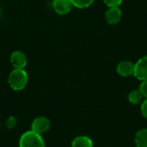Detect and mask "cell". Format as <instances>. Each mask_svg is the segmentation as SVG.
<instances>
[{
	"label": "cell",
	"mask_w": 147,
	"mask_h": 147,
	"mask_svg": "<svg viewBox=\"0 0 147 147\" xmlns=\"http://www.w3.org/2000/svg\"><path fill=\"white\" fill-rule=\"evenodd\" d=\"M140 93L142 94L143 96H145L147 99V79L146 80H144L141 84L140 85Z\"/></svg>",
	"instance_id": "cell-15"
},
{
	"label": "cell",
	"mask_w": 147,
	"mask_h": 147,
	"mask_svg": "<svg viewBox=\"0 0 147 147\" xmlns=\"http://www.w3.org/2000/svg\"><path fill=\"white\" fill-rule=\"evenodd\" d=\"M50 128V121L47 117L40 116L35 118L31 125V130L39 134H42L47 132Z\"/></svg>",
	"instance_id": "cell-3"
},
{
	"label": "cell",
	"mask_w": 147,
	"mask_h": 147,
	"mask_svg": "<svg viewBox=\"0 0 147 147\" xmlns=\"http://www.w3.org/2000/svg\"><path fill=\"white\" fill-rule=\"evenodd\" d=\"M10 62L16 69H23L27 65V57L22 52L16 51L10 56Z\"/></svg>",
	"instance_id": "cell-5"
},
{
	"label": "cell",
	"mask_w": 147,
	"mask_h": 147,
	"mask_svg": "<svg viewBox=\"0 0 147 147\" xmlns=\"http://www.w3.org/2000/svg\"><path fill=\"white\" fill-rule=\"evenodd\" d=\"M28 74L23 69H15L9 77V84L14 90H23L28 84Z\"/></svg>",
	"instance_id": "cell-1"
},
{
	"label": "cell",
	"mask_w": 147,
	"mask_h": 147,
	"mask_svg": "<svg viewBox=\"0 0 147 147\" xmlns=\"http://www.w3.org/2000/svg\"><path fill=\"white\" fill-rule=\"evenodd\" d=\"M19 147H45V143L40 134L30 130L21 136Z\"/></svg>",
	"instance_id": "cell-2"
},
{
	"label": "cell",
	"mask_w": 147,
	"mask_h": 147,
	"mask_svg": "<svg viewBox=\"0 0 147 147\" xmlns=\"http://www.w3.org/2000/svg\"><path fill=\"white\" fill-rule=\"evenodd\" d=\"M103 2L108 7L112 8V7H119L121 4L122 0H103Z\"/></svg>",
	"instance_id": "cell-13"
},
{
	"label": "cell",
	"mask_w": 147,
	"mask_h": 147,
	"mask_svg": "<svg viewBox=\"0 0 147 147\" xmlns=\"http://www.w3.org/2000/svg\"><path fill=\"white\" fill-rule=\"evenodd\" d=\"M72 3L71 0H54L53 3V7L54 10L60 15H65L69 13L71 9Z\"/></svg>",
	"instance_id": "cell-6"
},
{
	"label": "cell",
	"mask_w": 147,
	"mask_h": 147,
	"mask_svg": "<svg viewBox=\"0 0 147 147\" xmlns=\"http://www.w3.org/2000/svg\"><path fill=\"white\" fill-rule=\"evenodd\" d=\"M0 127H1V124H0Z\"/></svg>",
	"instance_id": "cell-17"
},
{
	"label": "cell",
	"mask_w": 147,
	"mask_h": 147,
	"mask_svg": "<svg viewBox=\"0 0 147 147\" xmlns=\"http://www.w3.org/2000/svg\"><path fill=\"white\" fill-rule=\"evenodd\" d=\"M16 123H17V121H16V117H14V116H10L6 120V126L9 129L14 128L16 127Z\"/></svg>",
	"instance_id": "cell-14"
},
{
	"label": "cell",
	"mask_w": 147,
	"mask_h": 147,
	"mask_svg": "<svg viewBox=\"0 0 147 147\" xmlns=\"http://www.w3.org/2000/svg\"><path fill=\"white\" fill-rule=\"evenodd\" d=\"M95 0H71L72 5L76 6L79 9H84L90 6Z\"/></svg>",
	"instance_id": "cell-12"
},
{
	"label": "cell",
	"mask_w": 147,
	"mask_h": 147,
	"mask_svg": "<svg viewBox=\"0 0 147 147\" xmlns=\"http://www.w3.org/2000/svg\"><path fill=\"white\" fill-rule=\"evenodd\" d=\"M121 10L119 7H112L109 8L106 12V20L111 24L115 25L121 21Z\"/></svg>",
	"instance_id": "cell-8"
},
{
	"label": "cell",
	"mask_w": 147,
	"mask_h": 147,
	"mask_svg": "<svg viewBox=\"0 0 147 147\" xmlns=\"http://www.w3.org/2000/svg\"><path fill=\"white\" fill-rule=\"evenodd\" d=\"M134 75L139 80H146L147 79V56H145L138 60L134 65Z\"/></svg>",
	"instance_id": "cell-4"
},
{
	"label": "cell",
	"mask_w": 147,
	"mask_h": 147,
	"mask_svg": "<svg viewBox=\"0 0 147 147\" xmlns=\"http://www.w3.org/2000/svg\"><path fill=\"white\" fill-rule=\"evenodd\" d=\"M142 98H143V96L140 90H133L128 95V101L132 104H139L141 102Z\"/></svg>",
	"instance_id": "cell-11"
},
{
	"label": "cell",
	"mask_w": 147,
	"mask_h": 147,
	"mask_svg": "<svg viewBox=\"0 0 147 147\" xmlns=\"http://www.w3.org/2000/svg\"><path fill=\"white\" fill-rule=\"evenodd\" d=\"M135 144L137 147H147V129L143 128L135 134Z\"/></svg>",
	"instance_id": "cell-9"
},
{
	"label": "cell",
	"mask_w": 147,
	"mask_h": 147,
	"mask_svg": "<svg viewBox=\"0 0 147 147\" xmlns=\"http://www.w3.org/2000/svg\"><path fill=\"white\" fill-rule=\"evenodd\" d=\"M71 147H93V142L86 136H79L74 139Z\"/></svg>",
	"instance_id": "cell-10"
},
{
	"label": "cell",
	"mask_w": 147,
	"mask_h": 147,
	"mask_svg": "<svg viewBox=\"0 0 147 147\" xmlns=\"http://www.w3.org/2000/svg\"><path fill=\"white\" fill-rule=\"evenodd\" d=\"M117 72L122 77H130L134 75V65L130 61H121L117 65Z\"/></svg>",
	"instance_id": "cell-7"
},
{
	"label": "cell",
	"mask_w": 147,
	"mask_h": 147,
	"mask_svg": "<svg viewBox=\"0 0 147 147\" xmlns=\"http://www.w3.org/2000/svg\"><path fill=\"white\" fill-rule=\"evenodd\" d=\"M141 113H142L143 116L147 119V99L143 102V103L141 105Z\"/></svg>",
	"instance_id": "cell-16"
}]
</instances>
